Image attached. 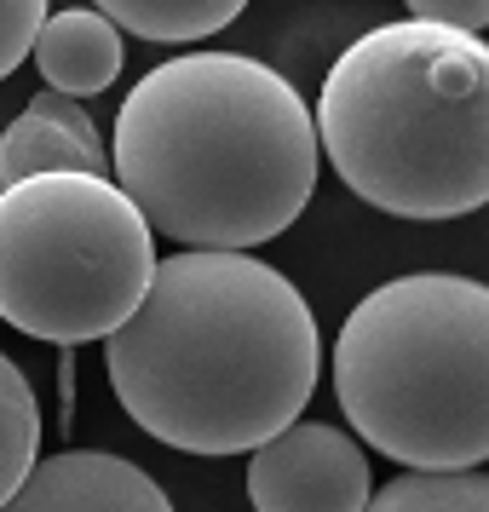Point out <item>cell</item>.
<instances>
[{
  "label": "cell",
  "mask_w": 489,
  "mask_h": 512,
  "mask_svg": "<svg viewBox=\"0 0 489 512\" xmlns=\"http://www.w3.org/2000/svg\"><path fill=\"white\" fill-rule=\"evenodd\" d=\"M156 271V236L98 173L0 185V323L47 346L116 334Z\"/></svg>",
  "instance_id": "5"
},
{
  "label": "cell",
  "mask_w": 489,
  "mask_h": 512,
  "mask_svg": "<svg viewBox=\"0 0 489 512\" xmlns=\"http://www.w3.org/2000/svg\"><path fill=\"white\" fill-rule=\"evenodd\" d=\"M0 512H173L167 489L127 455L64 449L29 466Z\"/></svg>",
  "instance_id": "7"
},
{
  "label": "cell",
  "mask_w": 489,
  "mask_h": 512,
  "mask_svg": "<svg viewBox=\"0 0 489 512\" xmlns=\"http://www.w3.org/2000/svg\"><path fill=\"white\" fill-rule=\"evenodd\" d=\"M29 173H98V179H110V144L98 139L81 98H29L24 116L0 133V185H18Z\"/></svg>",
  "instance_id": "8"
},
{
  "label": "cell",
  "mask_w": 489,
  "mask_h": 512,
  "mask_svg": "<svg viewBox=\"0 0 489 512\" xmlns=\"http://www.w3.org/2000/svg\"><path fill=\"white\" fill-rule=\"evenodd\" d=\"M317 150L397 219H461L489 196V52L455 29H363L323 75Z\"/></svg>",
  "instance_id": "3"
},
{
  "label": "cell",
  "mask_w": 489,
  "mask_h": 512,
  "mask_svg": "<svg viewBox=\"0 0 489 512\" xmlns=\"http://www.w3.org/2000/svg\"><path fill=\"white\" fill-rule=\"evenodd\" d=\"M41 24H47V0H0V81L29 58Z\"/></svg>",
  "instance_id": "13"
},
{
  "label": "cell",
  "mask_w": 489,
  "mask_h": 512,
  "mask_svg": "<svg viewBox=\"0 0 489 512\" xmlns=\"http://www.w3.org/2000/svg\"><path fill=\"white\" fill-rule=\"evenodd\" d=\"M334 397L357 443L403 472H472L489 455V288L415 271L357 300L334 340Z\"/></svg>",
  "instance_id": "4"
},
{
  "label": "cell",
  "mask_w": 489,
  "mask_h": 512,
  "mask_svg": "<svg viewBox=\"0 0 489 512\" xmlns=\"http://www.w3.org/2000/svg\"><path fill=\"white\" fill-rule=\"evenodd\" d=\"M415 24H432V29H455L466 41H484L489 29V0H403Z\"/></svg>",
  "instance_id": "14"
},
{
  "label": "cell",
  "mask_w": 489,
  "mask_h": 512,
  "mask_svg": "<svg viewBox=\"0 0 489 512\" xmlns=\"http://www.w3.org/2000/svg\"><path fill=\"white\" fill-rule=\"evenodd\" d=\"M35 70L47 75V93L64 98H93L121 75V29L98 12H47V24L35 29Z\"/></svg>",
  "instance_id": "9"
},
{
  "label": "cell",
  "mask_w": 489,
  "mask_h": 512,
  "mask_svg": "<svg viewBox=\"0 0 489 512\" xmlns=\"http://www.w3.org/2000/svg\"><path fill=\"white\" fill-rule=\"evenodd\" d=\"M369 495L363 443L328 420H288L277 438L248 449L254 512H363Z\"/></svg>",
  "instance_id": "6"
},
{
  "label": "cell",
  "mask_w": 489,
  "mask_h": 512,
  "mask_svg": "<svg viewBox=\"0 0 489 512\" xmlns=\"http://www.w3.org/2000/svg\"><path fill=\"white\" fill-rule=\"evenodd\" d=\"M317 121L300 87L248 52H185L116 110L110 185L150 236L190 254H248L317 190Z\"/></svg>",
  "instance_id": "2"
},
{
  "label": "cell",
  "mask_w": 489,
  "mask_h": 512,
  "mask_svg": "<svg viewBox=\"0 0 489 512\" xmlns=\"http://www.w3.org/2000/svg\"><path fill=\"white\" fill-rule=\"evenodd\" d=\"M98 18L116 29H133L139 41H202L213 29H225L248 0H93Z\"/></svg>",
  "instance_id": "10"
},
{
  "label": "cell",
  "mask_w": 489,
  "mask_h": 512,
  "mask_svg": "<svg viewBox=\"0 0 489 512\" xmlns=\"http://www.w3.org/2000/svg\"><path fill=\"white\" fill-rule=\"evenodd\" d=\"M35 449H41V403H35V386H29V374L0 351V507H6L12 489L29 478Z\"/></svg>",
  "instance_id": "11"
},
{
  "label": "cell",
  "mask_w": 489,
  "mask_h": 512,
  "mask_svg": "<svg viewBox=\"0 0 489 512\" xmlns=\"http://www.w3.org/2000/svg\"><path fill=\"white\" fill-rule=\"evenodd\" d=\"M363 512H489L484 466L472 472H397L386 489H374Z\"/></svg>",
  "instance_id": "12"
},
{
  "label": "cell",
  "mask_w": 489,
  "mask_h": 512,
  "mask_svg": "<svg viewBox=\"0 0 489 512\" xmlns=\"http://www.w3.org/2000/svg\"><path fill=\"white\" fill-rule=\"evenodd\" d=\"M133 426L185 455H248L317 392V317L277 265L248 254L156 259L133 317L104 334Z\"/></svg>",
  "instance_id": "1"
}]
</instances>
